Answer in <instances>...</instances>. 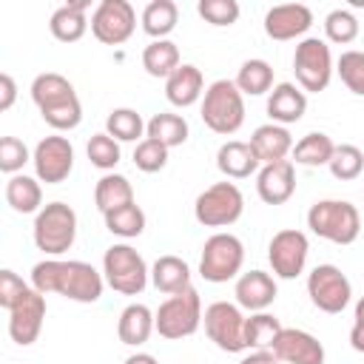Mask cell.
I'll use <instances>...</instances> for the list:
<instances>
[{
	"label": "cell",
	"mask_w": 364,
	"mask_h": 364,
	"mask_svg": "<svg viewBox=\"0 0 364 364\" xmlns=\"http://www.w3.org/2000/svg\"><path fill=\"white\" fill-rule=\"evenodd\" d=\"M31 287L46 293H60L71 301L80 304H94L102 296L105 287V276L88 264V262H77V259H43L31 267Z\"/></svg>",
	"instance_id": "cell-1"
},
{
	"label": "cell",
	"mask_w": 364,
	"mask_h": 364,
	"mask_svg": "<svg viewBox=\"0 0 364 364\" xmlns=\"http://www.w3.org/2000/svg\"><path fill=\"white\" fill-rule=\"evenodd\" d=\"M202 122L213 134H236L245 122V94L233 80H216L205 88L202 97Z\"/></svg>",
	"instance_id": "cell-2"
},
{
	"label": "cell",
	"mask_w": 364,
	"mask_h": 364,
	"mask_svg": "<svg viewBox=\"0 0 364 364\" xmlns=\"http://www.w3.org/2000/svg\"><path fill=\"white\" fill-rule=\"evenodd\" d=\"M307 228L333 245H353L361 230V216L347 199H321L307 210Z\"/></svg>",
	"instance_id": "cell-3"
},
{
	"label": "cell",
	"mask_w": 364,
	"mask_h": 364,
	"mask_svg": "<svg viewBox=\"0 0 364 364\" xmlns=\"http://www.w3.org/2000/svg\"><path fill=\"white\" fill-rule=\"evenodd\" d=\"M34 245L46 256H63L77 239V213L65 202H48L34 219Z\"/></svg>",
	"instance_id": "cell-4"
},
{
	"label": "cell",
	"mask_w": 364,
	"mask_h": 364,
	"mask_svg": "<svg viewBox=\"0 0 364 364\" xmlns=\"http://www.w3.org/2000/svg\"><path fill=\"white\" fill-rule=\"evenodd\" d=\"M102 276L105 284L122 296H139L151 279V270L142 253L131 245H111L102 256Z\"/></svg>",
	"instance_id": "cell-5"
},
{
	"label": "cell",
	"mask_w": 364,
	"mask_h": 364,
	"mask_svg": "<svg viewBox=\"0 0 364 364\" xmlns=\"http://www.w3.org/2000/svg\"><path fill=\"white\" fill-rule=\"evenodd\" d=\"M154 324H156V333L162 338H185V336H193L202 324V299L196 293V287H188L176 296H168L159 310L154 313Z\"/></svg>",
	"instance_id": "cell-6"
},
{
	"label": "cell",
	"mask_w": 364,
	"mask_h": 364,
	"mask_svg": "<svg viewBox=\"0 0 364 364\" xmlns=\"http://www.w3.org/2000/svg\"><path fill=\"white\" fill-rule=\"evenodd\" d=\"M245 264V245L239 236L233 233H213L205 245H202V256H199V276L205 282L222 284L239 276Z\"/></svg>",
	"instance_id": "cell-7"
},
{
	"label": "cell",
	"mask_w": 364,
	"mask_h": 364,
	"mask_svg": "<svg viewBox=\"0 0 364 364\" xmlns=\"http://www.w3.org/2000/svg\"><path fill=\"white\" fill-rule=\"evenodd\" d=\"M293 71H296V82L304 91H324L333 80V54L327 40L321 37H304L296 51H293Z\"/></svg>",
	"instance_id": "cell-8"
},
{
	"label": "cell",
	"mask_w": 364,
	"mask_h": 364,
	"mask_svg": "<svg viewBox=\"0 0 364 364\" xmlns=\"http://www.w3.org/2000/svg\"><path fill=\"white\" fill-rule=\"evenodd\" d=\"M245 210V196L233 182H216L205 188L193 202V216L205 228H228Z\"/></svg>",
	"instance_id": "cell-9"
},
{
	"label": "cell",
	"mask_w": 364,
	"mask_h": 364,
	"mask_svg": "<svg viewBox=\"0 0 364 364\" xmlns=\"http://www.w3.org/2000/svg\"><path fill=\"white\" fill-rule=\"evenodd\" d=\"M202 324H205L208 338L219 350H225V353L247 350V344H245V316H242L239 304H230V301L208 304L205 316H202Z\"/></svg>",
	"instance_id": "cell-10"
},
{
	"label": "cell",
	"mask_w": 364,
	"mask_h": 364,
	"mask_svg": "<svg viewBox=\"0 0 364 364\" xmlns=\"http://www.w3.org/2000/svg\"><path fill=\"white\" fill-rule=\"evenodd\" d=\"M307 296L321 313H341L350 304L353 284L336 264H318L307 276Z\"/></svg>",
	"instance_id": "cell-11"
},
{
	"label": "cell",
	"mask_w": 364,
	"mask_h": 364,
	"mask_svg": "<svg viewBox=\"0 0 364 364\" xmlns=\"http://www.w3.org/2000/svg\"><path fill=\"white\" fill-rule=\"evenodd\" d=\"M136 28V11L128 0H102L91 14V34L102 46H122Z\"/></svg>",
	"instance_id": "cell-12"
},
{
	"label": "cell",
	"mask_w": 364,
	"mask_h": 364,
	"mask_svg": "<svg viewBox=\"0 0 364 364\" xmlns=\"http://www.w3.org/2000/svg\"><path fill=\"white\" fill-rule=\"evenodd\" d=\"M307 253H310V242L301 230H296V228L279 230L267 245V259H270L273 276L296 279L307 264Z\"/></svg>",
	"instance_id": "cell-13"
},
{
	"label": "cell",
	"mask_w": 364,
	"mask_h": 364,
	"mask_svg": "<svg viewBox=\"0 0 364 364\" xmlns=\"http://www.w3.org/2000/svg\"><path fill=\"white\" fill-rule=\"evenodd\" d=\"M31 162H34V173L40 182L60 185L68 179V173L74 168V145L65 136H46L37 142Z\"/></svg>",
	"instance_id": "cell-14"
},
{
	"label": "cell",
	"mask_w": 364,
	"mask_h": 364,
	"mask_svg": "<svg viewBox=\"0 0 364 364\" xmlns=\"http://www.w3.org/2000/svg\"><path fill=\"white\" fill-rule=\"evenodd\" d=\"M43 318H46V296L34 287H28L20 301L9 310V336L14 344L28 347L37 341L40 330H43Z\"/></svg>",
	"instance_id": "cell-15"
},
{
	"label": "cell",
	"mask_w": 364,
	"mask_h": 364,
	"mask_svg": "<svg viewBox=\"0 0 364 364\" xmlns=\"http://www.w3.org/2000/svg\"><path fill=\"white\" fill-rule=\"evenodd\" d=\"M270 350L282 364H324V344L307 330L284 327Z\"/></svg>",
	"instance_id": "cell-16"
},
{
	"label": "cell",
	"mask_w": 364,
	"mask_h": 364,
	"mask_svg": "<svg viewBox=\"0 0 364 364\" xmlns=\"http://www.w3.org/2000/svg\"><path fill=\"white\" fill-rule=\"evenodd\" d=\"M313 26V11L304 3H282L264 14V34L270 40H296Z\"/></svg>",
	"instance_id": "cell-17"
},
{
	"label": "cell",
	"mask_w": 364,
	"mask_h": 364,
	"mask_svg": "<svg viewBox=\"0 0 364 364\" xmlns=\"http://www.w3.org/2000/svg\"><path fill=\"white\" fill-rule=\"evenodd\" d=\"M256 193L264 205H284L296 193V165L290 159L262 165L256 173Z\"/></svg>",
	"instance_id": "cell-18"
},
{
	"label": "cell",
	"mask_w": 364,
	"mask_h": 364,
	"mask_svg": "<svg viewBox=\"0 0 364 364\" xmlns=\"http://www.w3.org/2000/svg\"><path fill=\"white\" fill-rule=\"evenodd\" d=\"M276 293H279L276 290V279L270 273H264V270H247V273H242L236 279V290H233L236 304L245 307V310H250V313L267 310L276 301Z\"/></svg>",
	"instance_id": "cell-19"
},
{
	"label": "cell",
	"mask_w": 364,
	"mask_h": 364,
	"mask_svg": "<svg viewBox=\"0 0 364 364\" xmlns=\"http://www.w3.org/2000/svg\"><path fill=\"white\" fill-rule=\"evenodd\" d=\"M304 111H307V94L304 91H299L293 82L273 85V91L267 97V117H270V122L287 128V125L299 122L304 117Z\"/></svg>",
	"instance_id": "cell-20"
},
{
	"label": "cell",
	"mask_w": 364,
	"mask_h": 364,
	"mask_svg": "<svg viewBox=\"0 0 364 364\" xmlns=\"http://www.w3.org/2000/svg\"><path fill=\"white\" fill-rule=\"evenodd\" d=\"M165 97L176 108H188L205 97V77L196 65L182 63L168 80H165Z\"/></svg>",
	"instance_id": "cell-21"
},
{
	"label": "cell",
	"mask_w": 364,
	"mask_h": 364,
	"mask_svg": "<svg viewBox=\"0 0 364 364\" xmlns=\"http://www.w3.org/2000/svg\"><path fill=\"white\" fill-rule=\"evenodd\" d=\"M216 168L228 176V179H247L250 173H259L262 162L253 151L250 142L242 139H230L216 151Z\"/></svg>",
	"instance_id": "cell-22"
},
{
	"label": "cell",
	"mask_w": 364,
	"mask_h": 364,
	"mask_svg": "<svg viewBox=\"0 0 364 364\" xmlns=\"http://www.w3.org/2000/svg\"><path fill=\"white\" fill-rule=\"evenodd\" d=\"M250 145L259 156L262 165H273V162H282L287 159V154H293V136L284 125H276V122H267V125H259L250 136Z\"/></svg>",
	"instance_id": "cell-23"
},
{
	"label": "cell",
	"mask_w": 364,
	"mask_h": 364,
	"mask_svg": "<svg viewBox=\"0 0 364 364\" xmlns=\"http://www.w3.org/2000/svg\"><path fill=\"white\" fill-rule=\"evenodd\" d=\"M151 284L159 290V293H168V296H176L182 290L191 287V267L185 259L179 256H159L151 267Z\"/></svg>",
	"instance_id": "cell-24"
},
{
	"label": "cell",
	"mask_w": 364,
	"mask_h": 364,
	"mask_svg": "<svg viewBox=\"0 0 364 364\" xmlns=\"http://www.w3.org/2000/svg\"><path fill=\"white\" fill-rule=\"evenodd\" d=\"M156 330L154 324V313L151 307L145 304H128L122 313H119V321H117V336L122 344L128 347H139L151 338V333Z\"/></svg>",
	"instance_id": "cell-25"
},
{
	"label": "cell",
	"mask_w": 364,
	"mask_h": 364,
	"mask_svg": "<svg viewBox=\"0 0 364 364\" xmlns=\"http://www.w3.org/2000/svg\"><path fill=\"white\" fill-rule=\"evenodd\" d=\"M85 9H88L85 0L60 6V9L51 14V20H48V28H51L54 40H60V43H77V40L85 34V28H88Z\"/></svg>",
	"instance_id": "cell-26"
},
{
	"label": "cell",
	"mask_w": 364,
	"mask_h": 364,
	"mask_svg": "<svg viewBox=\"0 0 364 364\" xmlns=\"http://www.w3.org/2000/svg\"><path fill=\"white\" fill-rule=\"evenodd\" d=\"M94 202H97V210L102 216L111 210H119L125 205H134V188H131L128 176H122V173L100 176L97 188H94Z\"/></svg>",
	"instance_id": "cell-27"
},
{
	"label": "cell",
	"mask_w": 364,
	"mask_h": 364,
	"mask_svg": "<svg viewBox=\"0 0 364 364\" xmlns=\"http://www.w3.org/2000/svg\"><path fill=\"white\" fill-rule=\"evenodd\" d=\"M6 202L17 213H40V205H43L40 179L26 176V173L9 176V182H6Z\"/></svg>",
	"instance_id": "cell-28"
},
{
	"label": "cell",
	"mask_w": 364,
	"mask_h": 364,
	"mask_svg": "<svg viewBox=\"0 0 364 364\" xmlns=\"http://www.w3.org/2000/svg\"><path fill=\"white\" fill-rule=\"evenodd\" d=\"M179 9L173 0H151L142 9V31L154 40H168V34L176 28Z\"/></svg>",
	"instance_id": "cell-29"
},
{
	"label": "cell",
	"mask_w": 364,
	"mask_h": 364,
	"mask_svg": "<svg viewBox=\"0 0 364 364\" xmlns=\"http://www.w3.org/2000/svg\"><path fill=\"white\" fill-rule=\"evenodd\" d=\"M333 151H336V142L324 134V131H310L304 134L296 145H293V159L296 165H307V168H316V165H327L333 159Z\"/></svg>",
	"instance_id": "cell-30"
},
{
	"label": "cell",
	"mask_w": 364,
	"mask_h": 364,
	"mask_svg": "<svg viewBox=\"0 0 364 364\" xmlns=\"http://www.w3.org/2000/svg\"><path fill=\"white\" fill-rule=\"evenodd\" d=\"M179 48L176 43L171 40H154L142 48V68L151 74V77H162L168 80L176 68H179Z\"/></svg>",
	"instance_id": "cell-31"
},
{
	"label": "cell",
	"mask_w": 364,
	"mask_h": 364,
	"mask_svg": "<svg viewBox=\"0 0 364 364\" xmlns=\"http://www.w3.org/2000/svg\"><path fill=\"white\" fill-rule=\"evenodd\" d=\"M145 134H148L151 139L162 142V145L171 151V148H176V145H182V142L188 139V122H185V117H179V114L162 111V114H154V117L148 119Z\"/></svg>",
	"instance_id": "cell-32"
},
{
	"label": "cell",
	"mask_w": 364,
	"mask_h": 364,
	"mask_svg": "<svg viewBox=\"0 0 364 364\" xmlns=\"http://www.w3.org/2000/svg\"><path fill=\"white\" fill-rule=\"evenodd\" d=\"M282 330L284 327L273 313H253L250 318H245V344L247 350H270Z\"/></svg>",
	"instance_id": "cell-33"
},
{
	"label": "cell",
	"mask_w": 364,
	"mask_h": 364,
	"mask_svg": "<svg viewBox=\"0 0 364 364\" xmlns=\"http://www.w3.org/2000/svg\"><path fill=\"white\" fill-rule=\"evenodd\" d=\"M236 88L242 94H250V97H262L273 88V68L267 60H245L239 74H236Z\"/></svg>",
	"instance_id": "cell-34"
},
{
	"label": "cell",
	"mask_w": 364,
	"mask_h": 364,
	"mask_svg": "<svg viewBox=\"0 0 364 364\" xmlns=\"http://www.w3.org/2000/svg\"><path fill=\"white\" fill-rule=\"evenodd\" d=\"M40 117L46 119V125H51L54 131H71L82 122V105H80V97L71 94V97H63L57 102H48L40 108Z\"/></svg>",
	"instance_id": "cell-35"
},
{
	"label": "cell",
	"mask_w": 364,
	"mask_h": 364,
	"mask_svg": "<svg viewBox=\"0 0 364 364\" xmlns=\"http://www.w3.org/2000/svg\"><path fill=\"white\" fill-rule=\"evenodd\" d=\"M148 122H142L139 111L134 108H114L108 117H105V134L114 136L117 142H136L142 136Z\"/></svg>",
	"instance_id": "cell-36"
},
{
	"label": "cell",
	"mask_w": 364,
	"mask_h": 364,
	"mask_svg": "<svg viewBox=\"0 0 364 364\" xmlns=\"http://www.w3.org/2000/svg\"><path fill=\"white\" fill-rule=\"evenodd\" d=\"M71 94H77L74 85H71L63 74H57V71L37 74L34 82H31V100H34L37 108H43V105H48V102H57V100H63V97H71Z\"/></svg>",
	"instance_id": "cell-37"
},
{
	"label": "cell",
	"mask_w": 364,
	"mask_h": 364,
	"mask_svg": "<svg viewBox=\"0 0 364 364\" xmlns=\"http://www.w3.org/2000/svg\"><path fill=\"white\" fill-rule=\"evenodd\" d=\"M102 219H105L108 233H114L119 239H136L145 230V213H142V208L136 202L134 205H125L119 210H111Z\"/></svg>",
	"instance_id": "cell-38"
},
{
	"label": "cell",
	"mask_w": 364,
	"mask_h": 364,
	"mask_svg": "<svg viewBox=\"0 0 364 364\" xmlns=\"http://www.w3.org/2000/svg\"><path fill=\"white\" fill-rule=\"evenodd\" d=\"M324 34L330 43L336 46H347L358 37V20L353 11L347 9H333L327 17H324Z\"/></svg>",
	"instance_id": "cell-39"
},
{
	"label": "cell",
	"mask_w": 364,
	"mask_h": 364,
	"mask_svg": "<svg viewBox=\"0 0 364 364\" xmlns=\"http://www.w3.org/2000/svg\"><path fill=\"white\" fill-rule=\"evenodd\" d=\"M327 168H330V173L336 179L350 182V179H355L364 171V154L355 145H336L333 159L327 162Z\"/></svg>",
	"instance_id": "cell-40"
},
{
	"label": "cell",
	"mask_w": 364,
	"mask_h": 364,
	"mask_svg": "<svg viewBox=\"0 0 364 364\" xmlns=\"http://www.w3.org/2000/svg\"><path fill=\"white\" fill-rule=\"evenodd\" d=\"M85 154H88V159H91L94 168H100V171H114L117 162H119V142L102 131V134H94V136L88 139Z\"/></svg>",
	"instance_id": "cell-41"
},
{
	"label": "cell",
	"mask_w": 364,
	"mask_h": 364,
	"mask_svg": "<svg viewBox=\"0 0 364 364\" xmlns=\"http://www.w3.org/2000/svg\"><path fill=\"white\" fill-rule=\"evenodd\" d=\"M134 165L142 171V173H156L168 165V148L151 136L139 139L136 148H134Z\"/></svg>",
	"instance_id": "cell-42"
},
{
	"label": "cell",
	"mask_w": 364,
	"mask_h": 364,
	"mask_svg": "<svg viewBox=\"0 0 364 364\" xmlns=\"http://www.w3.org/2000/svg\"><path fill=\"white\" fill-rule=\"evenodd\" d=\"M336 71L355 97H364V51H344L336 63Z\"/></svg>",
	"instance_id": "cell-43"
},
{
	"label": "cell",
	"mask_w": 364,
	"mask_h": 364,
	"mask_svg": "<svg viewBox=\"0 0 364 364\" xmlns=\"http://www.w3.org/2000/svg\"><path fill=\"white\" fill-rule=\"evenodd\" d=\"M196 11L210 26H233L239 20V3L236 0H199Z\"/></svg>",
	"instance_id": "cell-44"
},
{
	"label": "cell",
	"mask_w": 364,
	"mask_h": 364,
	"mask_svg": "<svg viewBox=\"0 0 364 364\" xmlns=\"http://www.w3.org/2000/svg\"><path fill=\"white\" fill-rule=\"evenodd\" d=\"M28 159L31 156H28V148H26L23 139H17V136H3L0 139V171L3 173L14 176Z\"/></svg>",
	"instance_id": "cell-45"
},
{
	"label": "cell",
	"mask_w": 364,
	"mask_h": 364,
	"mask_svg": "<svg viewBox=\"0 0 364 364\" xmlns=\"http://www.w3.org/2000/svg\"><path fill=\"white\" fill-rule=\"evenodd\" d=\"M26 290H28V284L14 270H0V307L11 310Z\"/></svg>",
	"instance_id": "cell-46"
},
{
	"label": "cell",
	"mask_w": 364,
	"mask_h": 364,
	"mask_svg": "<svg viewBox=\"0 0 364 364\" xmlns=\"http://www.w3.org/2000/svg\"><path fill=\"white\" fill-rule=\"evenodd\" d=\"M17 100V85L11 80V74H0V111H9Z\"/></svg>",
	"instance_id": "cell-47"
},
{
	"label": "cell",
	"mask_w": 364,
	"mask_h": 364,
	"mask_svg": "<svg viewBox=\"0 0 364 364\" xmlns=\"http://www.w3.org/2000/svg\"><path fill=\"white\" fill-rule=\"evenodd\" d=\"M239 364H282V361L273 355V350H253V353L245 355Z\"/></svg>",
	"instance_id": "cell-48"
},
{
	"label": "cell",
	"mask_w": 364,
	"mask_h": 364,
	"mask_svg": "<svg viewBox=\"0 0 364 364\" xmlns=\"http://www.w3.org/2000/svg\"><path fill=\"white\" fill-rule=\"evenodd\" d=\"M350 344H353V350H355V353H364V324H361V321H353Z\"/></svg>",
	"instance_id": "cell-49"
},
{
	"label": "cell",
	"mask_w": 364,
	"mask_h": 364,
	"mask_svg": "<svg viewBox=\"0 0 364 364\" xmlns=\"http://www.w3.org/2000/svg\"><path fill=\"white\" fill-rule=\"evenodd\" d=\"M122 364H159L151 353H134V355H128Z\"/></svg>",
	"instance_id": "cell-50"
},
{
	"label": "cell",
	"mask_w": 364,
	"mask_h": 364,
	"mask_svg": "<svg viewBox=\"0 0 364 364\" xmlns=\"http://www.w3.org/2000/svg\"><path fill=\"white\" fill-rule=\"evenodd\" d=\"M355 321H361V324H364V296L355 301Z\"/></svg>",
	"instance_id": "cell-51"
}]
</instances>
